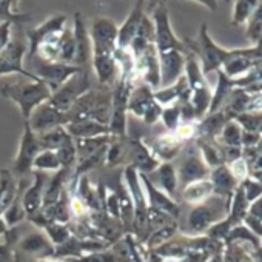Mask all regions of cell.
I'll list each match as a JSON object with an SVG mask.
<instances>
[{
	"instance_id": "6da1fadb",
	"label": "cell",
	"mask_w": 262,
	"mask_h": 262,
	"mask_svg": "<svg viewBox=\"0 0 262 262\" xmlns=\"http://www.w3.org/2000/svg\"><path fill=\"white\" fill-rule=\"evenodd\" d=\"M88 33L91 40V68L99 85L111 88L119 76L116 60L117 25L108 17H94Z\"/></svg>"
},
{
	"instance_id": "7a4b0ae2",
	"label": "cell",
	"mask_w": 262,
	"mask_h": 262,
	"mask_svg": "<svg viewBox=\"0 0 262 262\" xmlns=\"http://www.w3.org/2000/svg\"><path fill=\"white\" fill-rule=\"evenodd\" d=\"M0 94L14 102L19 106L24 120H28L31 113L51 97V90L42 80L19 76L14 82H8L0 86Z\"/></svg>"
},
{
	"instance_id": "3957f363",
	"label": "cell",
	"mask_w": 262,
	"mask_h": 262,
	"mask_svg": "<svg viewBox=\"0 0 262 262\" xmlns=\"http://www.w3.org/2000/svg\"><path fill=\"white\" fill-rule=\"evenodd\" d=\"M68 123L77 120H96L108 125L111 119V88H91L80 96L67 111Z\"/></svg>"
},
{
	"instance_id": "277c9868",
	"label": "cell",
	"mask_w": 262,
	"mask_h": 262,
	"mask_svg": "<svg viewBox=\"0 0 262 262\" xmlns=\"http://www.w3.org/2000/svg\"><path fill=\"white\" fill-rule=\"evenodd\" d=\"M122 176L135 205V219H133L131 234L135 236V239L139 244H144L150 236V230H148V202L142 187V181L138 170L131 165H125Z\"/></svg>"
},
{
	"instance_id": "5b68a950",
	"label": "cell",
	"mask_w": 262,
	"mask_h": 262,
	"mask_svg": "<svg viewBox=\"0 0 262 262\" xmlns=\"http://www.w3.org/2000/svg\"><path fill=\"white\" fill-rule=\"evenodd\" d=\"M230 202L231 201L225 198L213 194L205 202L199 205H193V208L190 210L187 216V227H185L187 233L184 234H188V236L205 234L211 225L222 221L228 214Z\"/></svg>"
},
{
	"instance_id": "8992f818",
	"label": "cell",
	"mask_w": 262,
	"mask_h": 262,
	"mask_svg": "<svg viewBox=\"0 0 262 262\" xmlns=\"http://www.w3.org/2000/svg\"><path fill=\"white\" fill-rule=\"evenodd\" d=\"M184 74L187 77L188 86H190V103L196 113V119L201 120L202 117H205L208 114L210 105H211V97H213V91L208 85V82L205 80V76L202 73L201 63L198 60V57L188 51L185 56V68H184Z\"/></svg>"
},
{
	"instance_id": "52a82bcc",
	"label": "cell",
	"mask_w": 262,
	"mask_h": 262,
	"mask_svg": "<svg viewBox=\"0 0 262 262\" xmlns=\"http://www.w3.org/2000/svg\"><path fill=\"white\" fill-rule=\"evenodd\" d=\"M185 47L188 51H191L198 57L204 76L221 70L230 56V50L219 47L211 39L207 24H202V27L199 30L198 40H185Z\"/></svg>"
},
{
	"instance_id": "ba28073f",
	"label": "cell",
	"mask_w": 262,
	"mask_h": 262,
	"mask_svg": "<svg viewBox=\"0 0 262 262\" xmlns=\"http://www.w3.org/2000/svg\"><path fill=\"white\" fill-rule=\"evenodd\" d=\"M27 53H28L27 37H24V33L20 31V22H16L13 30V37L8 47L0 53V76L17 74L33 80H39L25 68Z\"/></svg>"
},
{
	"instance_id": "9c48e42d",
	"label": "cell",
	"mask_w": 262,
	"mask_h": 262,
	"mask_svg": "<svg viewBox=\"0 0 262 262\" xmlns=\"http://www.w3.org/2000/svg\"><path fill=\"white\" fill-rule=\"evenodd\" d=\"M25 60H27L25 68L36 79L47 83L48 88L51 90V93L56 91L60 85H63L71 76H74L76 73H79L82 70L76 65H68V63H62V62H45V60L39 59L37 56L25 57Z\"/></svg>"
},
{
	"instance_id": "30bf717a",
	"label": "cell",
	"mask_w": 262,
	"mask_h": 262,
	"mask_svg": "<svg viewBox=\"0 0 262 262\" xmlns=\"http://www.w3.org/2000/svg\"><path fill=\"white\" fill-rule=\"evenodd\" d=\"M91 86V77H90V71L86 70H80L79 73H76L74 76H71L63 85H60L56 91L51 93V97L48 99V102L57 108L59 111L67 113L71 105L80 97L83 96L86 91H90Z\"/></svg>"
},
{
	"instance_id": "8fae6325",
	"label": "cell",
	"mask_w": 262,
	"mask_h": 262,
	"mask_svg": "<svg viewBox=\"0 0 262 262\" xmlns=\"http://www.w3.org/2000/svg\"><path fill=\"white\" fill-rule=\"evenodd\" d=\"M151 20L155 24V45H156L158 53H165V51H171V50L188 53L185 42L178 39V36L174 34V31L171 28L168 8L164 2H159L155 7Z\"/></svg>"
},
{
	"instance_id": "7c38bea8",
	"label": "cell",
	"mask_w": 262,
	"mask_h": 262,
	"mask_svg": "<svg viewBox=\"0 0 262 262\" xmlns=\"http://www.w3.org/2000/svg\"><path fill=\"white\" fill-rule=\"evenodd\" d=\"M40 150L42 148H40V144H39L36 133L30 128L28 122H25L24 123V133H22V138L19 142V150H17L11 173L17 179L27 178V174H31L33 173V162H34L36 156L40 153Z\"/></svg>"
},
{
	"instance_id": "4fadbf2b",
	"label": "cell",
	"mask_w": 262,
	"mask_h": 262,
	"mask_svg": "<svg viewBox=\"0 0 262 262\" xmlns=\"http://www.w3.org/2000/svg\"><path fill=\"white\" fill-rule=\"evenodd\" d=\"M159 161L151 153L145 139L141 136H126V151H125V164L131 165L141 174H148L159 167Z\"/></svg>"
},
{
	"instance_id": "5bb4252c",
	"label": "cell",
	"mask_w": 262,
	"mask_h": 262,
	"mask_svg": "<svg viewBox=\"0 0 262 262\" xmlns=\"http://www.w3.org/2000/svg\"><path fill=\"white\" fill-rule=\"evenodd\" d=\"M133 63H135V76L138 82L147 83L153 90H158L161 86V67H159V56L155 43L148 45L142 54L135 57Z\"/></svg>"
},
{
	"instance_id": "9a60e30c",
	"label": "cell",
	"mask_w": 262,
	"mask_h": 262,
	"mask_svg": "<svg viewBox=\"0 0 262 262\" xmlns=\"http://www.w3.org/2000/svg\"><path fill=\"white\" fill-rule=\"evenodd\" d=\"M25 122H28L30 128L36 135H39V133H45L48 129H53L56 126H65L68 123V117H67V113L59 111L47 100L42 105H39L31 113L30 119Z\"/></svg>"
},
{
	"instance_id": "2e32d148",
	"label": "cell",
	"mask_w": 262,
	"mask_h": 262,
	"mask_svg": "<svg viewBox=\"0 0 262 262\" xmlns=\"http://www.w3.org/2000/svg\"><path fill=\"white\" fill-rule=\"evenodd\" d=\"M210 168L204 162L201 153L198 148H190L182 161L179 162V167L176 168L178 179H179V187H185L190 182L207 179L210 176Z\"/></svg>"
},
{
	"instance_id": "e0dca14e",
	"label": "cell",
	"mask_w": 262,
	"mask_h": 262,
	"mask_svg": "<svg viewBox=\"0 0 262 262\" xmlns=\"http://www.w3.org/2000/svg\"><path fill=\"white\" fill-rule=\"evenodd\" d=\"M68 17L65 14H56L50 19H47L43 24H40L36 28H31L25 33L27 39H28V53L27 57L34 56L36 50L40 43H43L45 40L60 34L63 31V28L67 27Z\"/></svg>"
},
{
	"instance_id": "ac0fdd59",
	"label": "cell",
	"mask_w": 262,
	"mask_h": 262,
	"mask_svg": "<svg viewBox=\"0 0 262 262\" xmlns=\"http://www.w3.org/2000/svg\"><path fill=\"white\" fill-rule=\"evenodd\" d=\"M16 250H17V253L30 256L36 260L54 257V245L43 231H33V233L17 239Z\"/></svg>"
},
{
	"instance_id": "d6986e66",
	"label": "cell",
	"mask_w": 262,
	"mask_h": 262,
	"mask_svg": "<svg viewBox=\"0 0 262 262\" xmlns=\"http://www.w3.org/2000/svg\"><path fill=\"white\" fill-rule=\"evenodd\" d=\"M73 33H74V43H76L74 65L85 70L91 63V40H90L88 25L80 13L74 14Z\"/></svg>"
},
{
	"instance_id": "ffe728a7",
	"label": "cell",
	"mask_w": 262,
	"mask_h": 262,
	"mask_svg": "<svg viewBox=\"0 0 262 262\" xmlns=\"http://www.w3.org/2000/svg\"><path fill=\"white\" fill-rule=\"evenodd\" d=\"M145 16V2L138 0L131 8L125 22L117 27V50H128L133 39L136 37L141 22Z\"/></svg>"
},
{
	"instance_id": "44dd1931",
	"label": "cell",
	"mask_w": 262,
	"mask_h": 262,
	"mask_svg": "<svg viewBox=\"0 0 262 262\" xmlns=\"http://www.w3.org/2000/svg\"><path fill=\"white\" fill-rule=\"evenodd\" d=\"M159 67H161V86H168L174 83L182 74L185 68V56L187 53L171 50L165 53H158Z\"/></svg>"
},
{
	"instance_id": "7402d4cb",
	"label": "cell",
	"mask_w": 262,
	"mask_h": 262,
	"mask_svg": "<svg viewBox=\"0 0 262 262\" xmlns=\"http://www.w3.org/2000/svg\"><path fill=\"white\" fill-rule=\"evenodd\" d=\"M33 182L30 187H25L22 191V207L25 210L27 217L36 214L42 208L43 202V190L48 181V174L43 171H33Z\"/></svg>"
},
{
	"instance_id": "603a6c76",
	"label": "cell",
	"mask_w": 262,
	"mask_h": 262,
	"mask_svg": "<svg viewBox=\"0 0 262 262\" xmlns=\"http://www.w3.org/2000/svg\"><path fill=\"white\" fill-rule=\"evenodd\" d=\"M139 176H141V181H142V187H144V191H145V196H147L148 207L161 210V211H165V213H168L170 216H173L178 221L179 216H181V205L173 198H170L167 193H164L162 190L155 187L147 179L145 174L139 173Z\"/></svg>"
},
{
	"instance_id": "cb8c5ba5",
	"label": "cell",
	"mask_w": 262,
	"mask_h": 262,
	"mask_svg": "<svg viewBox=\"0 0 262 262\" xmlns=\"http://www.w3.org/2000/svg\"><path fill=\"white\" fill-rule=\"evenodd\" d=\"M67 260L70 262H133V257H131L125 237H122L120 241H117L116 244L110 245L105 250L86 253L77 259H67Z\"/></svg>"
},
{
	"instance_id": "d4e9b609",
	"label": "cell",
	"mask_w": 262,
	"mask_h": 262,
	"mask_svg": "<svg viewBox=\"0 0 262 262\" xmlns=\"http://www.w3.org/2000/svg\"><path fill=\"white\" fill-rule=\"evenodd\" d=\"M147 145L159 162H171L179 156L184 147V144L174 136L173 131H167L164 135L153 138L150 142H147Z\"/></svg>"
},
{
	"instance_id": "484cf974",
	"label": "cell",
	"mask_w": 262,
	"mask_h": 262,
	"mask_svg": "<svg viewBox=\"0 0 262 262\" xmlns=\"http://www.w3.org/2000/svg\"><path fill=\"white\" fill-rule=\"evenodd\" d=\"M145 176L155 187H158L159 190H162L164 193H167L170 198L174 199L179 190V179H178L176 167L171 162H161L156 170H153Z\"/></svg>"
},
{
	"instance_id": "4316f807",
	"label": "cell",
	"mask_w": 262,
	"mask_h": 262,
	"mask_svg": "<svg viewBox=\"0 0 262 262\" xmlns=\"http://www.w3.org/2000/svg\"><path fill=\"white\" fill-rule=\"evenodd\" d=\"M156 102L155 99V90L148 86L147 83H136L133 86L128 97V113L136 116L138 119H142L147 110Z\"/></svg>"
},
{
	"instance_id": "83f0119b",
	"label": "cell",
	"mask_w": 262,
	"mask_h": 262,
	"mask_svg": "<svg viewBox=\"0 0 262 262\" xmlns=\"http://www.w3.org/2000/svg\"><path fill=\"white\" fill-rule=\"evenodd\" d=\"M208 179L213 184V194L231 201L233 193H234V190L239 185V181L233 176V173L230 171V168H228L227 164L213 168L210 171Z\"/></svg>"
},
{
	"instance_id": "f1b7e54d",
	"label": "cell",
	"mask_w": 262,
	"mask_h": 262,
	"mask_svg": "<svg viewBox=\"0 0 262 262\" xmlns=\"http://www.w3.org/2000/svg\"><path fill=\"white\" fill-rule=\"evenodd\" d=\"M113 190L116 191L117 198H119V205H120V224L125 230V234H131V228H133V219H135V205H133V199H131V194L123 182V176L122 173L119 174V179L116 182V185L113 187Z\"/></svg>"
},
{
	"instance_id": "f546056e",
	"label": "cell",
	"mask_w": 262,
	"mask_h": 262,
	"mask_svg": "<svg viewBox=\"0 0 262 262\" xmlns=\"http://www.w3.org/2000/svg\"><path fill=\"white\" fill-rule=\"evenodd\" d=\"M67 131L73 139H85V138H97L110 135L108 125H102L96 120H77L65 125Z\"/></svg>"
},
{
	"instance_id": "4dcf8cb0",
	"label": "cell",
	"mask_w": 262,
	"mask_h": 262,
	"mask_svg": "<svg viewBox=\"0 0 262 262\" xmlns=\"http://www.w3.org/2000/svg\"><path fill=\"white\" fill-rule=\"evenodd\" d=\"M196 148L199 150L204 162L208 165L210 170L224 165L225 158H224V150L222 145L217 142V139H207V138H198L194 141Z\"/></svg>"
},
{
	"instance_id": "1f68e13d",
	"label": "cell",
	"mask_w": 262,
	"mask_h": 262,
	"mask_svg": "<svg viewBox=\"0 0 262 262\" xmlns=\"http://www.w3.org/2000/svg\"><path fill=\"white\" fill-rule=\"evenodd\" d=\"M19 193V179L8 168L0 170V217Z\"/></svg>"
},
{
	"instance_id": "d6a6232c",
	"label": "cell",
	"mask_w": 262,
	"mask_h": 262,
	"mask_svg": "<svg viewBox=\"0 0 262 262\" xmlns=\"http://www.w3.org/2000/svg\"><path fill=\"white\" fill-rule=\"evenodd\" d=\"M181 196H182L184 202H187L190 205H199V204L205 202L210 196H213V184L208 178L190 182L185 187H182Z\"/></svg>"
},
{
	"instance_id": "836d02e7",
	"label": "cell",
	"mask_w": 262,
	"mask_h": 262,
	"mask_svg": "<svg viewBox=\"0 0 262 262\" xmlns=\"http://www.w3.org/2000/svg\"><path fill=\"white\" fill-rule=\"evenodd\" d=\"M231 120L224 110H219L216 113H210L205 117H202L198 123L199 126V135L198 138H207V139H217V136L221 135V131L224 128V125Z\"/></svg>"
},
{
	"instance_id": "e575fe53",
	"label": "cell",
	"mask_w": 262,
	"mask_h": 262,
	"mask_svg": "<svg viewBox=\"0 0 262 262\" xmlns=\"http://www.w3.org/2000/svg\"><path fill=\"white\" fill-rule=\"evenodd\" d=\"M74 141V150H76V164L88 159L90 156L96 155L102 148L108 147L111 136H97V138H85V139H73Z\"/></svg>"
},
{
	"instance_id": "d590c367",
	"label": "cell",
	"mask_w": 262,
	"mask_h": 262,
	"mask_svg": "<svg viewBox=\"0 0 262 262\" xmlns=\"http://www.w3.org/2000/svg\"><path fill=\"white\" fill-rule=\"evenodd\" d=\"M216 73H217V85H216V90L213 91V97H211V105H210L208 114L219 111L225 105L228 97L231 96L233 90L236 88L234 80L230 79L222 70H217Z\"/></svg>"
},
{
	"instance_id": "8d00e7d4",
	"label": "cell",
	"mask_w": 262,
	"mask_h": 262,
	"mask_svg": "<svg viewBox=\"0 0 262 262\" xmlns=\"http://www.w3.org/2000/svg\"><path fill=\"white\" fill-rule=\"evenodd\" d=\"M40 144L42 150H59L65 145L73 144V138L67 131L65 126H56L53 129H48L45 133L36 135Z\"/></svg>"
},
{
	"instance_id": "74e56055",
	"label": "cell",
	"mask_w": 262,
	"mask_h": 262,
	"mask_svg": "<svg viewBox=\"0 0 262 262\" xmlns=\"http://www.w3.org/2000/svg\"><path fill=\"white\" fill-rule=\"evenodd\" d=\"M231 242H237V244H248L251 247V250H256L257 247L262 245V239L257 237L251 230H248L244 224L234 225L228 234L224 239V245L225 244H231Z\"/></svg>"
},
{
	"instance_id": "f35d334b",
	"label": "cell",
	"mask_w": 262,
	"mask_h": 262,
	"mask_svg": "<svg viewBox=\"0 0 262 262\" xmlns=\"http://www.w3.org/2000/svg\"><path fill=\"white\" fill-rule=\"evenodd\" d=\"M74 56H76V43H74V33L73 27L67 25L60 34L59 42V62L74 65Z\"/></svg>"
},
{
	"instance_id": "ab89813d",
	"label": "cell",
	"mask_w": 262,
	"mask_h": 262,
	"mask_svg": "<svg viewBox=\"0 0 262 262\" xmlns=\"http://www.w3.org/2000/svg\"><path fill=\"white\" fill-rule=\"evenodd\" d=\"M62 168L60 159L56 150H40L33 162V171H43V173H56Z\"/></svg>"
},
{
	"instance_id": "60d3db41",
	"label": "cell",
	"mask_w": 262,
	"mask_h": 262,
	"mask_svg": "<svg viewBox=\"0 0 262 262\" xmlns=\"http://www.w3.org/2000/svg\"><path fill=\"white\" fill-rule=\"evenodd\" d=\"M242 131L241 125L231 119L224 125L221 135L217 136V142L224 147H242Z\"/></svg>"
},
{
	"instance_id": "b9f144b4",
	"label": "cell",
	"mask_w": 262,
	"mask_h": 262,
	"mask_svg": "<svg viewBox=\"0 0 262 262\" xmlns=\"http://www.w3.org/2000/svg\"><path fill=\"white\" fill-rule=\"evenodd\" d=\"M259 0H234L233 14H231V25L241 27L248 22L251 14L254 13Z\"/></svg>"
},
{
	"instance_id": "7bdbcfd3",
	"label": "cell",
	"mask_w": 262,
	"mask_h": 262,
	"mask_svg": "<svg viewBox=\"0 0 262 262\" xmlns=\"http://www.w3.org/2000/svg\"><path fill=\"white\" fill-rule=\"evenodd\" d=\"M178 233H179V222L176 221V222H171L168 225H164V227L155 230L147 237V241L144 242V245L147 248H158L159 245H162V244L168 242L171 237H174Z\"/></svg>"
},
{
	"instance_id": "ee69618b",
	"label": "cell",
	"mask_w": 262,
	"mask_h": 262,
	"mask_svg": "<svg viewBox=\"0 0 262 262\" xmlns=\"http://www.w3.org/2000/svg\"><path fill=\"white\" fill-rule=\"evenodd\" d=\"M40 230L48 236V239L53 242L54 247L62 245L63 242H67V241L73 236L71 228H70V224L48 222V224H45Z\"/></svg>"
},
{
	"instance_id": "f6af8a7d",
	"label": "cell",
	"mask_w": 262,
	"mask_h": 262,
	"mask_svg": "<svg viewBox=\"0 0 262 262\" xmlns=\"http://www.w3.org/2000/svg\"><path fill=\"white\" fill-rule=\"evenodd\" d=\"M245 36L251 45H256L262 39V0H259V5L256 7L254 13L245 24Z\"/></svg>"
},
{
	"instance_id": "bcb514c9",
	"label": "cell",
	"mask_w": 262,
	"mask_h": 262,
	"mask_svg": "<svg viewBox=\"0 0 262 262\" xmlns=\"http://www.w3.org/2000/svg\"><path fill=\"white\" fill-rule=\"evenodd\" d=\"M245 244H225L222 253V262H254L251 253L244 247Z\"/></svg>"
},
{
	"instance_id": "7dc6e473",
	"label": "cell",
	"mask_w": 262,
	"mask_h": 262,
	"mask_svg": "<svg viewBox=\"0 0 262 262\" xmlns=\"http://www.w3.org/2000/svg\"><path fill=\"white\" fill-rule=\"evenodd\" d=\"M16 228H11L0 241V262H17V250H16Z\"/></svg>"
},
{
	"instance_id": "c3c4849f",
	"label": "cell",
	"mask_w": 262,
	"mask_h": 262,
	"mask_svg": "<svg viewBox=\"0 0 262 262\" xmlns=\"http://www.w3.org/2000/svg\"><path fill=\"white\" fill-rule=\"evenodd\" d=\"M234 120L241 125L244 131H254V133H260L262 131V113L245 111V113L234 116Z\"/></svg>"
},
{
	"instance_id": "681fc988",
	"label": "cell",
	"mask_w": 262,
	"mask_h": 262,
	"mask_svg": "<svg viewBox=\"0 0 262 262\" xmlns=\"http://www.w3.org/2000/svg\"><path fill=\"white\" fill-rule=\"evenodd\" d=\"M199 120H193V122H181L178 125V128L173 131L174 136L185 145L188 142H194L198 139L199 135V126H198Z\"/></svg>"
},
{
	"instance_id": "f907efd6",
	"label": "cell",
	"mask_w": 262,
	"mask_h": 262,
	"mask_svg": "<svg viewBox=\"0 0 262 262\" xmlns=\"http://www.w3.org/2000/svg\"><path fill=\"white\" fill-rule=\"evenodd\" d=\"M161 120L164 123V126L167 128V131H174L178 128V125L181 123V106L179 103H171L162 108V114H161Z\"/></svg>"
},
{
	"instance_id": "816d5d0a",
	"label": "cell",
	"mask_w": 262,
	"mask_h": 262,
	"mask_svg": "<svg viewBox=\"0 0 262 262\" xmlns=\"http://www.w3.org/2000/svg\"><path fill=\"white\" fill-rule=\"evenodd\" d=\"M19 0H0V22L2 20H13V22H22L28 16L16 13Z\"/></svg>"
},
{
	"instance_id": "f5cc1de1",
	"label": "cell",
	"mask_w": 262,
	"mask_h": 262,
	"mask_svg": "<svg viewBox=\"0 0 262 262\" xmlns=\"http://www.w3.org/2000/svg\"><path fill=\"white\" fill-rule=\"evenodd\" d=\"M171 222H176V219L173 216H170L165 211H161V210L148 207V230H150V234L155 230H158V228H161L164 225H168Z\"/></svg>"
},
{
	"instance_id": "db71d44e",
	"label": "cell",
	"mask_w": 262,
	"mask_h": 262,
	"mask_svg": "<svg viewBox=\"0 0 262 262\" xmlns=\"http://www.w3.org/2000/svg\"><path fill=\"white\" fill-rule=\"evenodd\" d=\"M239 185L242 187V191H244V194H245V198H247V201L250 204L262 196V184L259 181H256L254 178H251V176L241 181Z\"/></svg>"
},
{
	"instance_id": "11a10c76",
	"label": "cell",
	"mask_w": 262,
	"mask_h": 262,
	"mask_svg": "<svg viewBox=\"0 0 262 262\" xmlns=\"http://www.w3.org/2000/svg\"><path fill=\"white\" fill-rule=\"evenodd\" d=\"M228 165V168H230V171L233 173V176L241 182V181H244L245 178H248L250 176V168H248V164H247V161L241 156L239 159H236V161H233V162H230V164H227Z\"/></svg>"
},
{
	"instance_id": "9f6ffc18",
	"label": "cell",
	"mask_w": 262,
	"mask_h": 262,
	"mask_svg": "<svg viewBox=\"0 0 262 262\" xmlns=\"http://www.w3.org/2000/svg\"><path fill=\"white\" fill-rule=\"evenodd\" d=\"M14 24L16 22H13V20H2L0 22V53L8 47V43L13 37Z\"/></svg>"
},
{
	"instance_id": "6f0895ef",
	"label": "cell",
	"mask_w": 262,
	"mask_h": 262,
	"mask_svg": "<svg viewBox=\"0 0 262 262\" xmlns=\"http://www.w3.org/2000/svg\"><path fill=\"white\" fill-rule=\"evenodd\" d=\"M248 230H251L257 237H260L262 239V221L260 219H257V217H254V216H251V214H248L247 213V216L244 217V222H242Z\"/></svg>"
},
{
	"instance_id": "680465c9",
	"label": "cell",
	"mask_w": 262,
	"mask_h": 262,
	"mask_svg": "<svg viewBox=\"0 0 262 262\" xmlns=\"http://www.w3.org/2000/svg\"><path fill=\"white\" fill-rule=\"evenodd\" d=\"M262 135L254 133V131H242V148L247 147H256L260 141Z\"/></svg>"
},
{
	"instance_id": "91938a15",
	"label": "cell",
	"mask_w": 262,
	"mask_h": 262,
	"mask_svg": "<svg viewBox=\"0 0 262 262\" xmlns=\"http://www.w3.org/2000/svg\"><path fill=\"white\" fill-rule=\"evenodd\" d=\"M248 214H251V216H254V217L262 221V196L257 198L256 201H253L248 205Z\"/></svg>"
},
{
	"instance_id": "94428289",
	"label": "cell",
	"mask_w": 262,
	"mask_h": 262,
	"mask_svg": "<svg viewBox=\"0 0 262 262\" xmlns=\"http://www.w3.org/2000/svg\"><path fill=\"white\" fill-rule=\"evenodd\" d=\"M194 2L204 5L205 8H208L211 13H214L217 10V0H194Z\"/></svg>"
},
{
	"instance_id": "6125c7cd",
	"label": "cell",
	"mask_w": 262,
	"mask_h": 262,
	"mask_svg": "<svg viewBox=\"0 0 262 262\" xmlns=\"http://www.w3.org/2000/svg\"><path fill=\"white\" fill-rule=\"evenodd\" d=\"M250 253H251L254 262H262V245L257 247L256 250H250Z\"/></svg>"
},
{
	"instance_id": "be15d7a7",
	"label": "cell",
	"mask_w": 262,
	"mask_h": 262,
	"mask_svg": "<svg viewBox=\"0 0 262 262\" xmlns=\"http://www.w3.org/2000/svg\"><path fill=\"white\" fill-rule=\"evenodd\" d=\"M8 230H10V228H8V227L5 225L4 219H2V217H0V237H2V236H5Z\"/></svg>"
},
{
	"instance_id": "e7e4bbea",
	"label": "cell",
	"mask_w": 262,
	"mask_h": 262,
	"mask_svg": "<svg viewBox=\"0 0 262 262\" xmlns=\"http://www.w3.org/2000/svg\"><path fill=\"white\" fill-rule=\"evenodd\" d=\"M36 262H70L67 259H56V257H47V259H37Z\"/></svg>"
},
{
	"instance_id": "03108f58",
	"label": "cell",
	"mask_w": 262,
	"mask_h": 262,
	"mask_svg": "<svg viewBox=\"0 0 262 262\" xmlns=\"http://www.w3.org/2000/svg\"><path fill=\"white\" fill-rule=\"evenodd\" d=\"M224 253V251H222ZM222 253H216V254H213L207 262H222Z\"/></svg>"
}]
</instances>
